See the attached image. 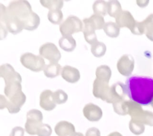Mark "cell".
Wrapping results in <instances>:
<instances>
[{"instance_id":"1","label":"cell","mask_w":153,"mask_h":136,"mask_svg":"<svg viewBox=\"0 0 153 136\" xmlns=\"http://www.w3.org/2000/svg\"><path fill=\"white\" fill-rule=\"evenodd\" d=\"M127 96L140 106H148L153 102V79L148 76H134L126 82Z\"/></svg>"},{"instance_id":"2","label":"cell","mask_w":153,"mask_h":136,"mask_svg":"<svg viewBox=\"0 0 153 136\" xmlns=\"http://www.w3.org/2000/svg\"><path fill=\"white\" fill-rule=\"evenodd\" d=\"M128 114L131 116V120L143 124L153 126V113L145 111L141 106L133 101H127Z\"/></svg>"},{"instance_id":"3","label":"cell","mask_w":153,"mask_h":136,"mask_svg":"<svg viewBox=\"0 0 153 136\" xmlns=\"http://www.w3.org/2000/svg\"><path fill=\"white\" fill-rule=\"evenodd\" d=\"M7 10L9 14L19 19L22 22L32 13L31 4L27 1H11L7 7Z\"/></svg>"},{"instance_id":"4","label":"cell","mask_w":153,"mask_h":136,"mask_svg":"<svg viewBox=\"0 0 153 136\" xmlns=\"http://www.w3.org/2000/svg\"><path fill=\"white\" fill-rule=\"evenodd\" d=\"M20 62L25 68L34 72L41 71L46 66L44 59L40 55H35L30 52L22 55L20 57Z\"/></svg>"},{"instance_id":"5","label":"cell","mask_w":153,"mask_h":136,"mask_svg":"<svg viewBox=\"0 0 153 136\" xmlns=\"http://www.w3.org/2000/svg\"><path fill=\"white\" fill-rule=\"evenodd\" d=\"M60 31L63 36L72 35L73 34L83 31V22L76 16H70L60 25Z\"/></svg>"},{"instance_id":"6","label":"cell","mask_w":153,"mask_h":136,"mask_svg":"<svg viewBox=\"0 0 153 136\" xmlns=\"http://www.w3.org/2000/svg\"><path fill=\"white\" fill-rule=\"evenodd\" d=\"M43 114L37 109H32L27 113V121L25 128L26 132L29 135H37L39 126L43 123Z\"/></svg>"},{"instance_id":"7","label":"cell","mask_w":153,"mask_h":136,"mask_svg":"<svg viewBox=\"0 0 153 136\" xmlns=\"http://www.w3.org/2000/svg\"><path fill=\"white\" fill-rule=\"evenodd\" d=\"M39 53L42 58H46L50 62L58 63L61 57L58 47L52 43H46L42 45L40 47Z\"/></svg>"},{"instance_id":"8","label":"cell","mask_w":153,"mask_h":136,"mask_svg":"<svg viewBox=\"0 0 153 136\" xmlns=\"http://www.w3.org/2000/svg\"><path fill=\"white\" fill-rule=\"evenodd\" d=\"M126 95V85L122 82H117L114 85L111 86L108 97L106 102L108 103H114L117 102L122 101L125 100Z\"/></svg>"},{"instance_id":"9","label":"cell","mask_w":153,"mask_h":136,"mask_svg":"<svg viewBox=\"0 0 153 136\" xmlns=\"http://www.w3.org/2000/svg\"><path fill=\"white\" fill-rule=\"evenodd\" d=\"M117 67L120 74L129 76L134 67V60L130 55H123L117 61Z\"/></svg>"},{"instance_id":"10","label":"cell","mask_w":153,"mask_h":136,"mask_svg":"<svg viewBox=\"0 0 153 136\" xmlns=\"http://www.w3.org/2000/svg\"><path fill=\"white\" fill-rule=\"evenodd\" d=\"M25 100H26V97H25V94L22 91H20L7 100L6 108L10 113H17L20 111L21 107L24 105Z\"/></svg>"},{"instance_id":"11","label":"cell","mask_w":153,"mask_h":136,"mask_svg":"<svg viewBox=\"0 0 153 136\" xmlns=\"http://www.w3.org/2000/svg\"><path fill=\"white\" fill-rule=\"evenodd\" d=\"M1 76L4 79L5 84L11 82H22V77L20 75L16 72L10 64H4L0 66Z\"/></svg>"},{"instance_id":"12","label":"cell","mask_w":153,"mask_h":136,"mask_svg":"<svg viewBox=\"0 0 153 136\" xmlns=\"http://www.w3.org/2000/svg\"><path fill=\"white\" fill-rule=\"evenodd\" d=\"M110 88L108 82L100 79H96L94 82V88H93V94L94 97L100 98L101 100L106 101L108 97Z\"/></svg>"},{"instance_id":"13","label":"cell","mask_w":153,"mask_h":136,"mask_svg":"<svg viewBox=\"0 0 153 136\" xmlns=\"http://www.w3.org/2000/svg\"><path fill=\"white\" fill-rule=\"evenodd\" d=\"M83 114L85 117L90 121H98L102 117V111L101 108L93 103H88L83 109Z\"/></svg>"},{"instance_id":"14","label":"cell","mask_w":153,"mask_h":136,"mask_svg":"<svg viewBox=\"0 0 153 136\" xmlns=\"http://www.w3.org/2000/svg\"><path fill=\"white\" fill-rule=\"evenodd\" d=\"M3 23L5 25L7 31L13 34H18V33L21 32L22 30L23 29V25H22V22L16 17L9 14V13H7V16H6V18L5 19H4Z\"/></svg>"},{"instance_id":"15","label":"cell","mask_w":153,"mask_h":136,"mask_svg":"<svg viewBox=\"0 0 153 136\" xmlns=\"http://www.w3.org/2000/svg\"><path fill=\"white\" fill-rule=\"evenodd\" d=\"M135 22L136 20L133 17L132 14L128 10H122L116 18V23L119 25L120 28L126 27L131 31L134 26Z\"/></svg>"},{"instance_id":"16","label":"cell","mask_w":153,"mask_h":136,"mask_svg":"<svg viewBox=\"0 0 153 136\" xmlns=\"http://www.w3.org/2000/svg\"><path fill=\"white\" fill-rule=\"evenodd\" d=\"M40 106L46 111H52L56 106L53 99V93L50 90L43 91L40 97Z\"/></svg>"},{"instance_id":"17","label":"cell","mask_w":153,"mask_h":136,"mask_svg":"<svg viewBox=\"0 0 153 136\" xmlns=\"http://www.w3.org/2000/svg\"><path fill=\"white\" fill-rule=\"evenodd\" d=\"M61 73L63 79L70 83H76L80 79L79 70L71 66H65L63 67Z\"/></svg>"},{"instance_id":"18","label":"cell","mask_w":153,"mask_h":136,"mask_svg":"<svg viewBox=\"0 0 153 136\" xmlns=\"http://www.w3.org/2000/svg\"><path fill=\"white\" fill-rule=\"evenodd\" d=\"M73 123L63 120L58 123L55 127V132L58 136H71L76 132Z\"/></svg>"},{"instance_id":"19","label":"cell","mask_w":153,"mask_h":136,"mask_svg":"<svg viewBox=\"0 0 153 136\" xmlns=\"http://www.w3.org/2000/svg\"><path fill=\"white\" fill-rule=\"evenodd\" d=\"M40 19L38 15L32 11L29 16L22 22L23 28L28 31H33L38 27V25H40Z\"/></svg>"},{"instance_id":"20","label":"cell","mask_w":153,"mask_h":136,"mask_svg":"<svg viewBox=\"0 0 153 136\" xmlns=\"http://www.w3.org/2000/svg\"><path fill=\"white\" fill-rule=\"evenodd\" d=\"M59 46L63 50L72 52L76 46V40L72 37V35L63 36L59 40Z\"/></svg>"},{"instance_id":"21","label":"cell","mask_w":153,"mask_h":136,"mask_svg":"<svg viewBox=\"0 0 153 136\" xmlns=\"http://www.w3.org/2000/svg\"><path fill=\"white\" fill-rule=\"evenodd\" d=\"M61 66L58 63L55 62H50V64L45 66L43 69L45 76L48 78L56 77L61 73Z\"/></svg>"},{"instance_id":"22","label":"cell","mask_w":153,"mask_h":136,"mask_svg":"<svg viewBox=\"0 0 153 136\" xmlns=\"http://www.w3.org/2000/svg\"><path fill=\"white\" fill-rule=\"evenodd\" d=\"M4 94L8 99L22 91V85L21 82H11L10 83L5 84L4 87Z\"/></svg>"},{"instance_id":"23","label":"cell","mask_w":153,"mask_h":136,"mask_svg":"<svg viewBox=\"0 0 153 136\" xmlns=\"http://www.w3.org/2000/svg\"><path fill=\"white\" fill-rule=\"evenodd\" d=\"M96 76H97V79L109 82L111 76V70L110 67L107 65L100 66L97 67L96 70Z\"/></svg>"},{"instance_id":"24","label":"cell","mask_w":153,"mask_h":136,"mask_svg":"<svg viewBox=\"0 0 153 136\" xmlns=\"http://www.w3.org/2000/svg\"><path fill=\"white\" fill-rule=\"evenodd\" d=\"M105 33L110 37H117L120 34V28L119 25L114 22H108L105 24L103 28Z\"/></svg>"},{"instance_id":"25","label":"cell","mask_w":153,"mask_h":136,"mask_svg":"<svg viewBox=\"0 0 153 136\" xmlns=\"http://www.w3.org/2000/svg\"><path fill=\"white\" fill-rule=\"evenodd\" d=\"M108 4V13L112 17L117 18V16L122 12V7L118 1H109Z\"/></svg>"},{"instance_id":"26","label":"cell","mask_w":153,"mask_h":136,"mask_svg":"<svg viewBox=\"0 0 153 136\" xmlns=\"http://www.w3.org/2000/svg\"><path fill=\"white\" fill-rule=\"evenodd\" d=\"M94 14L103 16L108 13V4L105 1H97L93 4Z\"/></svg>"},{"instance_id":"27","label":"cell","mask_w":153,"mask_h":136,"mask_svg":"<svg viewBox=\"0 0 153 136\" xmlns=\"http://www.w3.org/2000/svg\"><path fill=\"white\" fill-rule=\"evenodd\" d=\"M91 52H92L93 55L97 58L103 56L106 52L105 44L103 43L102 42H99L97 40L96 43L91 45Z\"/></svg>"},{"instance_id":"28","label":"cell","mask_w":153,"mask_h":136,"mask_svg":"<svg viewBox=\"0 0 153 136\" xmlns=\"http://www.w3.org/2000/svg\"><path fill=\"white\" fill-rule=\"evenodd\" d=\"M40 4L43 7L49 9V10H61L64 5V1H59V0H55V1H46L43 0L40 1Z\"/></svg>"},{"instance_id":"29","label":"cell","mask_w":153,"mask_h":136,"mask_svg":"<svg viewBox=\"0 0 153 136\" xmlns=\"http://www.w3.org/2000/svg\"><path fill=\"white\" fill-rule=\"evenodd\" d=\"M114 110L117 114L120 115H126L128 114V107H127L126 100H122V101L117 102L113 103Z\"/></svg>"},{"instance_id":"30","label":"cell","mask_w":153,"mask_h":136,"mask_svg":"<svg viewBox=\"0 0 153 136\" xmlns=\"http://www.w3.org/2000/svg\"><path fill=\"white\" fill-rule=\"evenodd\" d=\"M48 19L52 23L58 25L63 19L62 12L61 10H49L48 13Z\"/></svg>"},{"instance_id":"31","label":"cell","mask_w":153,"mask_h":136,"mask_svg":"<svg viewBox=\"0 0 153 136\" xmlns=\"http://www.w3.org/2000/svg\"><path fill=\"white\" fill-rule=\"evenodd\" d=\"M129 129L131 130V132L133 134L137 135H141L142 133H143L145 130L144 124L131 120L129 122Z\"/></svg>"},{"instance_id":"32","label":"cell","mask_w":153,"mask_h":136,"mask_svg":"<svg viewBox=\"0 0 153 136\" xmlns=\"http://www.w3.org/2000/svg\"><path fill=\"white\" fill-rule=\"evenodd\" d=\"M53 99L56 104H63L67 102L68 96L62 90H58L53 93Z\"/></svg>"},{"instance_id":"33","label":"cell","mask_w":153,"mask_h":136,"mask_svg":"<svg viewBox=\"0 0 153 136\" xmlns=\"http://www.w3.org/2000/svg\"><path fill=\"white\" fill-rule=\"evenodd\" d=\"M91 19L94 22V25H95L96 29H101V28H104L105 26V19L103 18V16H100V15L97 14H94L91 16Z\"/></svg>"},{"instance_id":"34","label":"cell","mask_w":153,"mask_h":136,"mask_svg":"<svg viewBox=\"0 0 153 136\" xmlns=\"http://www.w3.org/2000/svg\"><path fill=\"white\" fill-rule=\"evenodd\" d=\"M52 128L48 124L42 123L37 129V135L38 136H50L52 135Z\"/></svg>"},{"instance_id":"35","label":"cell","mask_w":153,"mask_h":136,"mask_svg":"<svg viewBox=\"0 0 153 136\" xmlns=\"http://www.w3.org/2000/svg\"><path fill=\"white\" fill-rule=\"evenodd\" d=\"M131 32L134 34H137V35H140L146 32V27L143 25V22H137L136 21L134 26L131 29Z\"/></svg>"},{"instance_id":"36","label":"cell","mask_w":153,"mask_h":136,"mask_svg":"<svg viewBox=\"0 0 153 136\" xmlns=\"http://www.w3.org/2000/svg\"><path fill=\"white\" fill-rule=\"evenodd\" d=\"M25 130L23 128L19 126H16L12 129L10 136H24Z\"/></svg>"},{"instance_id":"37","label":"cell","mask_w":153,"mask_h":136,"mask_svg":"<svg viewBox=\"0 0 153 136\" xmlns=\"http://www.w3.org/2000/svg\"><path fill=\"white\" fill-rule=\"evenodd\" d=\"M6 16H7V7L4 4L0 3V22L3 23Z\"/></svg>"},{"instance_id":"38","label":"cell","mask_w":153,"mask_h":136,"mask_svg":"<svg viewBox=\"0 0 153 136\" xmlns=\"http://www.w3.org/2000/svg\"><path fill=\"white\" fill-rule=\"evenodd\" d=\"M85 136H101V135H100V131L98 129L93 127L87 131Z\"/></svg>"},{"instance_id":"39","label":"cell","mask_w":153,"mask_h":136,"mask_svg":"<svg viewBox=\"0 0 153 136\" xmlns=\"http://www.w3.org/2000/svg\"><path fill=\"white\" fill-rule=\"evenodd\" d=\"M143 25H145V27H146V28H147V27L151 26V25H153V13L149 15V16H148L147 17H146V19L143 21Z\"/></svg>"},{"instance_id":"40","label":"cell","mask_w":153,"mask_h":136,"mask_svg":"<svg viewBox=\"0 0 153 136\" xmlns=\"http://www.w3.org/2000/svg\"><path fill=\"white\" fill-rule=\"evenodd\" d=\"M145 34H146L148 39H149V40L153 41V25H151V26H149L146 28Z\"/></svg>"},{"instance_id":"41","label":"cell","mask_w":153,"mask_h":136,"mask_svg":"<svg viewBox=\"0 0 153 136\" xmlns=\"http://www.w3.org/2000/svg\"><path fill=\"white\" fill-rule=\"evenodd\" d=\"M7 98H6L4 96L0 94V110H1V109H4V108L7 107Z\"/></svg>"},{"instance_id":"42","label":"cell","mask_w":153,"mask_h":136,"mask_svg":"<svg viewBox=\"0 0 153 136\" xmlns=\"http://www.w3.org/2000/svg\"><path fill=\"white\" fill-rule=\"evenodd\" d=\"M137 4H138L140 7H144L149 4V1H137Z\"/></svg>"},{"instance_id":"43","label":"cell","mask_w":153,"mask_h":136,"mask_svg":"<svg viewBox=\"0 0 153 136\" xmlns=\"http://www.w3.org/2000/svg\"><path fill=\"white\" fill-rule=\"evenodd\" d=\"M108 136H123L120 133L117 132H112L111 134H109Z\"/></svg>"},{"instance_id":"44","label":"cell","mask_w":153,"mask_h":136,"mask_svg":"<svg viewBox=\"0 0 153 136\" xmlns=\"http://www.w3.org/2000/svg\"><path fill=\"white\" fill-rule=\"evenodd\" d=\"M71 136H84L83 134L81 132H75L74 134L72 135Z\"/></svg>"},{"instance_id":"45","label":"cell","mask_w":153,"mask_h":136,"mask_svg":"<svg viewBox=\"0 0 153 136\" xmlns=\"http://www.w3.org/2000/svg\"><path fill=\"white\" fill-rule=\"evenodd\" d=\"M151 106H152V107L153 108V102H152V103H151Z\"/></svg>"},{"instance_id":"46","label":"cell","mask_w":153,"mask_h":136,"mask_svg":"<svg viewBox=\"0 0 153 136\" xmlns=\"http://www.w3.org/2000/svg\"><path fill=\"white\" fill-rule=\"evenodd\" d=\"M0 77H1V71H0Z\"/></svg>"}]
</instances>
